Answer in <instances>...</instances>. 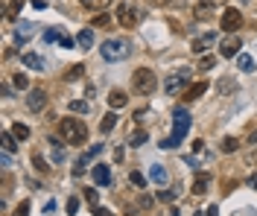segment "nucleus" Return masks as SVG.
Wrapping results in <instances>:
<instances>
[{"mask_svg":"<svg viewBox=\"0 0 257 216\" xmlns=\"http://www.w3.org/2000/svg\"><path fill=\"white\" fill-rule=\"evenodd\" d=\"M137 21H140V12H137L132 3H120L117 6V24H123V27H137Z\"/></svg>","mask_w":257,"mask_h":216,"instance_id":"423d86ee","label":"nucleus"},{"mask_svg":"<svg viewBox=\"0 0 257 216\" xmlns=\"http://www.w3.org/2000/svg\"><path fill=\"white\" fill-rule=\"evenodd\" d=\"M94 216H114V213H108L105 207H100V204H97V207H94Z\"/></svg>","mask_w":257,"mask_h":216,"instance_id":"a18cd8bd","label":"nucleus"},{"mask_svg":"<svg viewBox=\"0 0 257 216\" xmlns=\"http://www.w3.org/2000/svg\"><path fill=\"white\" fill-rule=\"evenodd\" d=\"M240 27H242V12H240V9H225V12H222V30H225V33L234 35Z\"/></svg>","mask_w":257,"mask_h":216,"instance_id":"0eeeda50","label":"nucleus"},{"mask_svg":"<svg viewBox=\"0 0 257 216\" xmlns=\"http://www.w3.org/2000/svg\"><path fill=\"white\" fill-rule=\"evenodd\" d=\"M190 73H193L190 67H178V70H172L170 76L164 79V91H167V94H181V88L190 82Z\"/></svg>","mask_w":257,"mask_h":216,"instance_id":"20e7f679","label":"nucleus"},{"mask_svg":"<svg viewBox=\"0 0 257 216\" xmlns=\"http://www.w3.org/2000/svg\"><path fill=\"white\" fill-rule=\"evenodd\" d=\"M240 149V140L237 137H225L222 140V152H237Z\"/></svg>","mask_w":257,"mask_h":216,"instance_id":"cd10ccee","label":"nucleus"},{"mask_svg":"<svg viewBox=\"0 0 257 216\" xmlns=\"http://www.w3.org/2000/svg\"><path fill=\"white\" fill-rule=\"evenodd\" d=\"M175 196H178V190H164V193H161V201H172Z\"/></svg>","mask_w":257,"mask_h":216,"instance_id":"a19ab883","label":"nucleus"},{"mask_svg":"<svg viewBox=\"0 0 257 216\" xmlns=\"http://www.w3.org/2000/svg\"><path fill=\"white\" fill-rule=\"evenodd\" d=\"M149 178H152L155 184H164V181H167V169H164L161 164H155L152 169H149Z\"/></svg>","mask_w":257,"mask_h":216,"instance_id":"aec40b11","label":"nucleus"},{"mask_svg":"<svg viewBox=\"0 0 257 216\" xmlns=\"http://www.w3.org/2000/svg\"><path fill=\"white\" fill-rule=\"evenodd\" d=\"M59 132L65 137V143L70 146H82L88 137V126L82 120H76V117H65V120H59Z\"/></svg>","mask_w":257,"mask_h":216,"instance_id":"f257e3e1","label":"nucleus"},{"mask_svg":"<svg viewBox=\"0 0 257 216\" xmlns=\"http://www.w3.org/2000/svg\"><path fill=\"white\" fill-rule=\"evenodd\" d=\"M59 44H62V47H68V50H70V47H73V38H70V35H62V41H59Z\"/></svg>","mask_w":257,"mask_h":216,"instance_id":"c03bdc74","label":"nucleus"},{"mask_svg":"<svg viewBox=\"0 0 257 216\" xmlns=\"http://www.w3.org/2000/svg\"><path fill=\"white\" fill-rule=\"evenodd\" d=\"M149 3H152V6H164V3H167V0H149Z\"/></svg>","mask_w":257,"mask_h":216,"instance_id":"09e8293b","label":"nucleus"},{"mask_svg":"<svg viewBox=\"0 0 257 216\" xmlns=\"http://www.w3.org/2000/svg\"><path fill=\"white\" fill-rule=\"evenodd\" d=\"M167 216H178V210H175V207H170V210H167Z\"/></svg>","mask_w":257,"mask_h":216,"instance_id":"8fccbe9b","label":"nucleus"},{"mask_svg":"<svg viewBox=\"0 0 257 216\" xmlns=\"http://www.w3.org/2000/svg\"><path fill=\"white\" fill-rule=\"evenodd\" d=\"M47 146H50L53 164H62V161H65V155H68V152H65V146H62V140H59V137H50V140H47Z\"/></svg>","mask_w":257,"mask_h":216,"instance_id":"f8f14e48","label":"nucleus"},{"mask_svg":"<svg viewBox=\"0 0 257 216\" xmlns=\"http://www.w3.org/2000/svg\"><path fill=\"white\" fill-rule=\"evenodd\" d=\"M12 216H30V201H21V204H18V210Z\"/></svg>","mask_w":257,"mask_h":216,"instance_id":"58836bf2","label":"nucleus"},{"mask_svg":"<svg viewBox=\"0 0 257 216\" xmlns=\"http://www.w3.org/2000/svg\"><path fill=\"white\" fill-rule=\"evenodd\" d=\"M85 199L88 201H97V190H94V187H85Z\"/></svg>","mask_w":257,"mask_h":216,"instance_id":"37998d69","label":"nucleus"},{"mask_svg":"<svg viewBox=\"0 0 257 216\" xmlns=\"http://www.w3.org/2000/svg\"><path fill=\"white\" fill-rule=\"evenodd\" d=\"M12 82H15V88H21V91H24V88H30V79H27V73H15V76H12Z\"/></svg>","mask_w":257,"mask_h":216,"instance_id":"7c9ffc66","label":"nucleus"},{"mask_svg":"<svg viewBox=\"0 0 257 216\" xmlns=\"http://www.w3.org/2000/svg\"><path fill=\"white\" fill-rule=\"evenodd\" d=\"M196 216H219V207H216V204H210V207H202V210H196Z\"/></svg>","mask_w":257,"mask_h":216,"instance_id":"473e14b6","label":"nucleus"},{"mask_svg":"<svg viewBox=\"0 0 257 216\" xmlns=\"http://www.w3.org/2000/svg\"><path fill=\"white\" fill-rule=\"evenodd\" d=\"M91 175H94V184L97 187H108L111 184V169H108V164H97Z\"/></svg>","mask_w":257,"mask_h":216,"instance_id":"9d476101","label":"nucleus"},{"mask_svg":"<svg viewBox=\"0 0 257 216\" xmlns=\"http://www.w3.org/2000/svg\"><path fill=\"white\" fill-rule=\"evenodd\" d=\"M143 143H146V132H143V129H137V132L129 137V146H143Z\"/></svg>","mask_w":257,"mask_h":216,"instance_id":"393cba45","label":"nucleus"},{"mask_svg":"<svg viewBox=\"0 0 257 216\" xmlns=\"http://www.w3.org/2000/svg\"><path fill=\"white\" fill-rule=\"evenodd\" d=\"M248 187H254V190H257V172L251 175V178H248Z\"/></svg>","mask_w":257,"mask_h":216,"instance_id":"49530a36","label":"nucleus"},{"mask_svg":"<svg viewBox=\"0 0 257 216\" xmlns=\"http://www.w3.org/2000/svg\"><path fill=\"white\" fill-rule=\"evenodd\" d=\"M70 111H79V114H85V111H88V102L73 100V102H70Z\"/></svg>","mask_w":257,"mask_h":216,"instance_id":"f704fd0d","label":"nucleus"},{"mask_svg":"<svg viewBox=\"0 0 257 216\" xmlns=\"http://www.w3.org/2000/svg\"><path fill=\"white\" fill-rule=\"evenodd\" d=\"M114 126H117V114H114V111H108V114L103 117V123H100V132L108 134L111 129H114Z\"/></svg>","mask_w":257,"mask_h":216,"instance_id":"6ab92c4d","label":"nucleus"},{"mask_svg":"<svg viewBox=\"0 0 257 216\" xmlns=\"http://www.w3.org/2000/svg\"><path fill=\"white\" fill-rule=\"evenodd\" d=\"M100 152H103V143H97V146H91V149H88L85 155H82V158H85V161H91V158H97Z\"/></svg>","mask_w":257,"mask_h":216,"instance_id":"e433bc0d","label":"nucleus"},{"mask_svg":"<svg viewBox=\"0 0 257 216\" xmlns=\"http://www.w3.org/2000/svg\"><path fill=\"white\" fill-rule=\"evenodd\" d=\"M47 105V94H44V88H33L30 94H27V108L30 111H41Z\"/></svg>","mask_w":257,"mask_h":216,"instance_id":"6e6552de","label":"nucleus"},{"mask_svg":"<svg viewBox=\"0 0 257 216\" xmlns=\"http://www.w3.org/2000/svg\"><path fill=\"white\" fill-rule=\"evenodd\" d=\"M207 187H210V175H207V172H199V175L193 178V193L202 196V193H207Z\"/></svg>","mask_w":257,"mask_h":216,"instance_id":"ddd939ff","label":"nucleus"},{"mask_svg":"<svg viewBox=\"0 0 257 216\" xmlns=\"http://www.w3.org/2000/svg\"><path fill=\"white\" fill-rule=\"evenodd\" d=\"M33 164H35V169H41V172H47L50 166H47V161L41 158V155H33Z\"/></svg>","mask_w":257,"mask_h":216,"instance_id":"c9c22d12","label":"nucleus"},{"mask_svg":"<svg viewBox=\"0 0 257 216\" xmlns=\"http://www.w3.org/2000/svg\"><path fill=\"white\" fill-rule=\"evenodd\" d=\"M240 47L242 41L237 38V35H228L222 41V47H219V56H225V59H231V56H240Z\"/></svg>","mask_w":257,"mask_h":216,"instance_id":"1a4fd4ad","label":"nucleus"},{"mask_svg":"<svg viewBox=\"0 0 257 216\" xmlns=\"http://www.w3.org/2000/svg\"><path fill=\"white\" fill-rule=\"evenodd\" d=\"M82 70H85L82 65H73V67L68 70V73H65V79H68V82H73V79H79V76H82Z\"/></svg>","mask_w":257,"mask_h":216,"instance_id":"c756f323","label":"nucleus"},{"mask_svg":"<svg viewBox=\"0 0 257 216\" xmlns=\"http://www.w3.org/2000/svg\"><path fill=\"white\" fill-rule=\"evenodd\" d=\"M132 85H135V91L137 94H152L155 88H158V76H155V70L152 67H137L135 70V76H132Z\"/></svg>","mask_w":257,"mask_h":216,"instance_id":"7ed1b4c3","label":"nucleus"},{"mask_svg":"<svg viewBox=\"0 0 257 216\" xmlns=\"http://www.w3.org/2000/svg\"><path fill=\"white\" fill-rule=\"evenodd\" d=\"M248 140H251V143H257V129H254L251 134H248Z\"/></svg>","mask_w":257,"mask_h":216,"instance_id":"de8ad7c7","label":"nucleus"},{"mask_svg":"<svg viewBox=\"0 0 257 216\" xmlns=\"http://www.w3.org/2000/svg\"><path fill=\"white\" fill-rule=\"evenodd\" d=\"M129 181H132V184L137 187V190H140V187H146V175H143V172H137V169H135V172L129 175Z\"/></svg>","mask_w":257,"mask_h":216,"instance_id":"c85d7f7f","label":"nucleus"},{"mask_svg":"<svg viewBox=\"0 0 257 216\" xmlns=\"http://www.w3.org/2000/svg\"><path fill=\"white\" fill-rule=\"evenodd\" d=\"M190 123H193V120H190L187 108H175V111H172V137L181 140V137L190 132Z\"/></svg>","mask_w":257,"mask_h":216,"instance_id":"39448f33","label":"nucleus"},{"mask_svg":"<svg viewBox=\"0 0 257 216\" xmlns=\"http://www.w3.org/2000/svg\"><path fill=\"white\" fill-rule=\"evenodd\" d=\"M21 9H24V0H12V3H9V6H6V18H9V21H12V18H15L18 12H21Z\"/></svg>","mask_w":257,"mask_h":216,"instance_id":"b1692460","label":"nucleus"},{"mask_svg":"<svg viewBox=\"0 0 257 216\" xmlns=\"http://www.w3.org/2000/svg\"><path fill=\"white\" fill-rule=\"evenodd\" d=\"M105 62H123V59H129V53H132V44L126 41V38H108L103 47H100Z\"/></svg>","mask_w":257,"mask_h":216,"instance_id":"f03ea898","label":"nucleus"},{"mask_svg":"<svg viewBox=\"0 0 257 216\" xmlns=\"http://www.w3.org/2000/svg\"><path fill=\"white\" fill-rule=\"evenodd\" d=\"M111 21H108V15H97L94 18V27H108Z\"/></svg>","mask_w":257,"mask_h":216,"instance_id":"ea45409f","label":"nucleus"},{"mask_svg":"<svg viewBox=\"0 0 257 216\" xmlns=\"http://www.w3.org/2000/svg\"><path fill=\"white\" fill-rule=\"evenodd\" d=\"M178 143H181V140H175V137H164V140H161V149H175V146H178Z\"/></svg>","mask_w":257,"mask_h":216,"instance_id":"72a5a7b5","label":"nucleus"},{"mask_svg":"<svg viewBox=\"0 0 257 216\" xmlns=\"http://www.w3.org/2000/svg\"><path fill=\"white\" fill-rule=\"evenodd\" d=\"M207 91V82H196V85H190L187 91H184V102H193V100H199L202 94Z\"/></svg>","mask_w":257,"mask_h":216,"instance_id":"4468645a","label":"nucleus"},{"mask_svg":"<svg viewBox=\"0 0 257 216\" xmlns=\"http://www.w3.org/2000/svg\"><path fill=\"white\" fill-rule=\"evenodd\" d=\"M237 65H240V70H251V67H254V59L245 56V53H240V56H237Z\"/></svg>","mask_w":257,"mask_h":216,"instance_id":"a878e982","label":"nucleus"},{"mask_svg":"<svg viewBox=\"0 0 257 216\" xmlns=\"http://www.w3.org/2000/svg\"><path fill=\"white\" fill-rule=\"evenodd\" d=\"M213 44H216V33H205V35H199V38H193V47H190V50L205 53L207 47H213Z\"/></svg>","mask_w":257,"mask_h":216,"instance_id":"9b49d317","label":"nucleus"},{"mask_svg":"<svg viewBox=\"0 0 257 216\" xmlns=\"http://www.w3.org/2000/svg\"><path fill=\"white\" fill-rule=\"evenodd\" d=\"M0 140H3V152H15V134L12 132H3V137H0Z\"/></svg>","mask_w":257,"mask_h":216,"instance_id":"5701e85b","label":"nucleus"},{"mask_svg":"<svg viewBox=\"0 0 257 216\" xmlns=\"http://www.w3.org/2000/svg\"><path fill=\"white\" fill-rule=\"evenodd\" d=\"M35 24H27V21H21V27H18V44H27V38L33 35Z\"/></svg>","mask_w":257,"mask_h":216,"instance_id":"f3484780","label":"nucleus"},{"mask_svg":"<svg viewBox=\"0 0 257 216\" xmlns=\"http://www.w3.org/2000/svg\"><path fill=\"white\" fill-rule=\"evenodd\" d=\"M21 62H24L27 67H33V70H44V59H41V56H35V53H24V56H21Z\"/></svg>","mask_w":257,"mask_h":216,"instance_id":"2eb2a0df","label":"nucleus"},{"mask_svg":"<svg viewBox=\"0 0 257 216\" xmlns=\"http://www.w3.org/2000/svg\"><path fill=\"white\" fill-rule=\"evenodd\" d=\"M12 134H15L18 140H27V137H30V129H27L24 123H15V126H12Z\"/></svg>","mask_w":257,"mask_h":216,"instance_id":"bb28decb","label":"nucleus"},{"mask_svg":"<svg viewBox=\"0 0 257 216\" xmlns=\"http://www.w3.org/2000/svg\"><path fill=\"white\" fill-rule=\"evenodd\" d=\"M76 207H79V199H73V196H70V199H68V213H76Z\"/></svg>","mask_w":257,"mask_h":216,"instance_id":"79ce46f5","label":"nucleus"},{"mask_svg":"<svg viewBox=\"0 0 257 216\" xmlns=\"http://www.w3.org/2000/svg\"><path fill=\"white\" fill-rule=\"evenodd\" d=\"M108 3H111V0H82V6L94 9V12H103V9H108Z\"/></svg>","mask_w":257,"mask_h":216,"instance_id":"4be33fe9","label":"nucleus"},{"mask_svg":"<svg viewBox=\"0 0 257 216\" xmlns=\"http://www.w3.org/2000/svg\"><path fill=\"white\" fill-rule=\"evenodd\" d=\"M213 65H216V56H202V62H199V67H202V70H210Z\"/></svg>","mask_w":257,"mask_h":216,"instance_id":"2f4dec72","label":"nucleus"},{"mask_svg":"<svg viewBox=\"0 0 257 216\" xmlns=\"http://www.w3.org/2000/svg\"><path fill=\"white\" fill-rule=\"evenodd\" d=\"M126 102H129V97H126L123 91H111V94H108V105H111V111H117V108H123Z\"/></svg>","mask_w":257,"mask_h":216,"instance_id":"dca6fc26","label":"nucleus"},{"mask_svg":"<svg viewBox=\"0 0 257 216\" xmlns=\"http://www.w3.org/2000/svg\"><path fill=\"white\" fill-rule=\"evenodd\" d=\"M76 44L79 47H94V33L91 30H82V33L76 35Z\"/></svg>","mask_w":257,"mask_h":216,"instance_id":"412c9836","label":"nucleus"},{"mask_svg":"<svg viewBox=\"0 0 257 216\" xmlns=\"http://www.w3.org/2000/svg\"><path fill=\"white\" fill-rule=\"evenodd\" d=\"M44 41H47V44H53V41H62L59 30H47V33H44Z\"/></svg>","mask_w":257,"mask_h":216,"instance_id":"4c0bfd02","label":"nucleus"},{"mask_svg":"<svg viewBox=\"0 0 257 216\" xmlns=\"http://www.w3.org/2000/svg\"><path fill=\"white\" fill-rule=\"evenodd\" d=\"M213 15V3H207V0H202V3H196V18L199 21H205V18Z\"/></svg>","mask_w":257,"mask_h":216,"instance_id":"a211bd4d","label":"nucleus"}]
</instances>
